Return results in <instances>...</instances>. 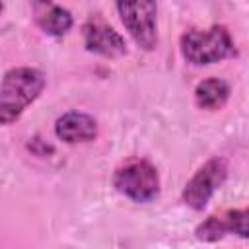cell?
<instances>
[{"label": "cell", "mask_w": 249, "mask_h": 249, "mask_svg": "<svg viewBox=\"0 0 249 249\" xmlns=\"http://www.w3.org/2000/svg\"><path fill=\"white\" fill-rule=\"evenodd\" d=\"M47 78L39 68L14 66L6 70L0 86V121L4 126L16 123L21 113L41 95Z\"/></svg>", "instance_id": "6da1fadb"}, {"label": "cell", "mask_w": 249, "mask_h": 249, "mask_svg": "<svg viewBox=\"0 0 249 249\" xmlns=\"http://www.w3.org/2000/svg\"><path fill=\"white\" fill-rule=\"evenodd\" d=\"M181 54L195 66H206L226 60L235 54V43L226 25H212L208 29H189L179 39Z\"/></svg>", "instance_id": "7a4b0ae2"}, {"label": "cell", "mask_w": 249, "mask_h": 249, "mask_svg": "<svg viewBox=\"0 0 249 249\" xmlns=\"http://www.w3.org/2000/svg\"><path fill=\"white\" fill-rule=\"evenodd\" d=\"M113 187L132 202H152L160 195V173L144 158H128L113 171Z\"/></svg>", "instance_id": "3957f363"}, {"label": "cell", "mask_w": 249, "mask_h": 249, "mask_svg": "<svg viewBox=\"0 0 249 249\" xmlns=\"http://www.w3.org/2000/svg\"><path fill=\"white\" fill-rule=\"evenodd\" d=\"M117 14L142 51L158 47V0H115Z\"/></svg>", "instance_id": "277c9868"}, {"label": "cell", "mask_w": 249, "mask_h": 249, "mask_svg": "<svg viewBox=\"0 0 249 249\" xmlns=\"http://www.w3.org/2000/svg\"><path fill=\"white\" fill-rule=\"evenodd\" d=\"M226 179H228V161L218 156L210 158L185 183V187L181 191L183 204L196 212L206 208L212 195L226 183Z\"/></svg>", "instance_id": "5b68a950"}, {"label": "cell", "mask_w": 249, "mask_h": 249, "mask_svg": "<svg viewBox=\"0 0 249 249\" xmlns=\"http://www.w3.org/2000/svg\"><path fill=\"white\" fill-rule=\"evenodd\" d=\"M226 235H235L249 239V206L228 208L218 214H210L195 228V237L198 241H218Z\"/></svg>", "instance_id": "8992f818"}, {"label": "cell", "mask_w": 249, "mask_h": 249, "mask_svg": "<svg viewBox=\"0 0 249 249\" xmlns=\"http://www.w3.org/2000/svg\"><path fill=\"white\" fill-rule=\"evenodd\" d=\"M82 35H84V47L88 53L115 58L126 53V41L124 37L109 25L99 14L89 16L86 23L82 25Z\"/></svg>", "instance_id": "52a82bcc"}, {"label": "cell", "mask_w": 249, "mask_h": 249, "mask_svg": "<svg viewBox=\"0 0 249 249\" xmlns=\"http://www.w3.org/2000/svg\"><path fill=\"white\" fill-rule=\"evenodd\" d=\"M54 134L66 144L91 142L99 134L97 121L84 111H66L54 123Z\"/></svg>", "instance_id": "ba28073f"}, {"label": "cell", "mask_w": 249, "mask_h": 249, "mask_svg": "<svg viewBox=\"0 0 249 249\" xmlns=\"http://www.w3.org/2000/svg\"><path fill=\"white\" fill-rule=\"evenodd\" d=\"M29 4H31L33 19L43 33L51 37H62L72 29L74 25L72 14L54 0H29Z\"/></svg>", "instance_id": "9c48e42d"}, {"label": "cell", "mask_w": 249, "mask_h": 249, "mask_svg": "<svg viewBox=\"0 0 249 249\" xmlns=\"http://www.w3.org/2000/svg\"><path fill=\"white\" fill-rule=\"evenodd\" d=\"M230 93H231L230 84L222 78H216V76L200 80L193 91L196 107H200L204 111H220L228 103Z\"/></svg>", "instance_id": "30bf717a"}]
</instances>
